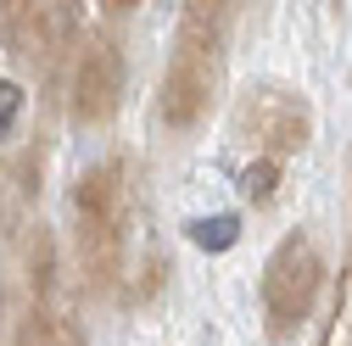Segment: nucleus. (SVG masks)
Segmentation results:
<instances>
[{
    "instance_id": "1",
    "label": "nucleus",
    "mask_w": 352,
    "mask_h": 346,
    "mask_svg": "<svg viewBox=\"0 0 352 346\" xmlns=\"http://www.w3.org/2000/svg\"><path fill=\"white\" fill-rule=\"evenodd\" d=\"M73 218H78V251L90 274L101 279L118 263V246H123V168L118 162H96L84 168V179L73 185Z\"/></svg>"
},
{
    "instance_id": "2",
    "label": "nucleus",
    "mask_w": 352,
    "mask_h": 346,
    "mask_svg": "<svg viewBox=\"0 0 352 346\" xmlns=\"http://www.w3.org/2000/svg\"><path fill=\"white\" fill-rule=\"evenodd\" d=\"M319 279H324V263L307 235H285L263 268V313H269V330L274 335H291L307 313H314V296H319Z\"/></svg>"
},
{
    "instance_id": "3",
    "label": "nucleus",
    "mask_w": 352,
    "mask_h": 346,
    "mask_svg": "<svg viewBox=\"0 0 352 346\" xmlns=\"http://www.w3.org/2000/svg\"><path fill=\"white\" fill-rule=\"evenodd\" d=\"M212 84H218V56L179 45V51H173V62H168V73H162V95H157L162 123H168V128L201 123L207 106H212Z\"/></svg>"
},
{
    "instance_id": "4",
    "label": "nucleus",
    "mask_w": 352,
    "mask_h": 346,
    "mask_svg": "<svg viewBox=\"0 0 352 346\" xmlns=\"http://www.w3.org/2000/svg\"><path fill=\"white\" fill-rule=\"evenodd\" d=\"M123 101V56L118 45H90L73 67V95H67V112L78 123H107Z\"/></svg>"
},
{
    "instance_id": "5",
    "label": "nucleus",
    "mask_w": 352,
    "mask_h": 346,
    "mask_svg": "<svg viewBox=\"0 0 352 346\" xmlns=\"http://www.w3.org/2000/svg\"><path fill=\"white\" fill-rule=\"evenodd\" d=\"M246 123H252L274 151H296V146L307 140V112H302V101H291V95H280V90L257 95V106H246Z\"/></svg>"
},
{
    "instance_id": "6",
    "label": "nucleus",
    "mask_w": 352,
    "mask_h": 346,
    "mask_svg": "<svg viewBox=\"0 0 352 346\" xmlns=\"http://www.w3.org/2000/svg\"><path fill=\"white\" fill-rule=\"evenodd\" d=\"M230 34V0H185V23H179V45L190 51H212Z\"/></svg>"
},
{
    "instance_id": "7",
    "label": "nucleus",
    "mask_w": 352,
    "mask_h": 346,
    "mask_svg": "<svg viewBox=\"0 0 352 346\" xmlns=\"http://www.w3.org/2000/svg\"><path fill=\"white\" fill-rule=\"evenodd\" d=\"M190 240H196L201 251H230V246L241 240V224L230 218V212H212V218H196V224H190Z\"/></svg>"
},
{
    "instance_id": "8",
    "label": "nucleus",
    "mask_w": 352,
    "mask_h": 346,
    "mask_svg": "<svg viewBox=\"0 0 352 346\" xmlns=\"http://www.w3.org/2000/svg\"><path fill=\"white\" fill-rule=\"evenodd\" d=\"M274 185H280V168H274L269 157L241 168V196H246V201H269V196H274Z\"/></svg>"
},
{
    "instance_id": "9",
    "label": "nucleus",
    "mask_w": 352,
    "mask_h": 346,
    "mask_svg": "<svg viewBox=\"0 0 352 346\" xmlns=\"http://www.w3.org/2000/svg\"><path fill=\"white\" fill-rule=\"evenodd\" d=\"M17 112H23V90L12 78H0V140L12 135V123H17Z\"/></svg>"
},
{
    "instance_id": "10",
    "label": "nucleus",
    "mask_w": 352,
    "mask_h": 346,
    "mask_svg": "<svg viewBox=\"0 0 352 346\" xmlns=\"http://www.w3.org/2000/svg\"><path fill=\"white\" fill-rule=\"evenodd\" d=\"M101 6H107V12H129V6H135V0H101Z\"/></svg>"
}]
</instances>
